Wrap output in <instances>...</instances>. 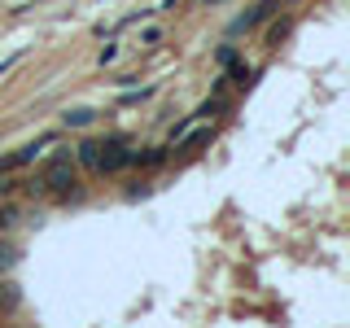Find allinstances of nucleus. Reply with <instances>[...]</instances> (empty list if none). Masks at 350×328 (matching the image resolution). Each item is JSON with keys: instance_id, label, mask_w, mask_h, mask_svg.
I'll use <instances>...</instances> for the list:
<instances>
[{"instance_id": "obj_1", "label": "nucleus", "mask_w": 350, "mask_h": 328, "mask_svg": "<svg viewBox=\"0 0 350 328\" xmlns=\"http://www.w3.org/2000/svg\"><path fill=\"white\" fill-rule=\"evenodd\" d=\"M127 158L131 153L123 149V140H96V171H105V175H114V171H123L127 167Z\"/></svg>"}, {"instance_id": "obj_2", "label": "nucleus", "mask_w": 350, "mask_h": 328, "mask_svg": "<svg viewBox=\"0 0 350 328\" xmlns=\"http://www.w3.org/2000/svg\"><path fill=\"white\" fill-rule=\"evenodd\" d=\"M75 180H79V175H75V167H70L66 158H57V162H53L49 171H44V184H49V189H57V193H66V189H70Z\"/></svg>"}, {"instance_id": "obj_3", "label": "nucleus", "mask_w": 350, "mask_h": 328, "mask_svg": "<svg viewBox=\"0 0 350 328\" xmlns=\"http://www.w3.org/2000/svg\"><path fill=\"white\" fill-rule=\"evenodd\" d=\"M44 145H53V136H40L36 145H27V149L9 153V158H0V171H18V167H27V162H36V153H40Z\"/></svg>"}, {"instance_id": "obj_4", "label": "nucleus", "mask_w": 350, "mask_h": 328, "mask_svg": "<svg viewBox=\"0 0 350 328\" xmlns=\"http://www.w3.org/2000/svg\"><path fill=\"white\" fill-rule=\"evenodd\" d=\"M271 9H276V0H258V5L250 9V14H241V18L232 22V31H237V36H241V31H254L262 18H271Z\"/></svg>"}, {"instance_id": "obj_5", "label": "nucleus", "mask_w": 350, "mask_h": 328, "mask_svg": "<svg viewBox=\"0 0 350 328\" xmlns=\"http://www.w3.org/2000/svg\"><path fill=\"white\" fill-rule=\"evenodd\" d=\"M92 109H70V114H66V127H88V123H92Z\"/></svg>"}, {"instance_id": "obj_6", "label": "nucleus", "mask_w": 350, "mask_h": 328, "mask_svg": "<svg viewBox=\"0 0 350 328\" xmlns=\"http://www.w3.org/2000/svg\"><path fill=\"white\" fill-rule=\"evenodd\" d=\"M79 162L96 171V140H83V145H79Z\"/></svg>"}, {"instance_id": "obj_7", "label": "nucleus", "mask_w": 350, "mask_h": 328, "mask_svg": "<svg viewBox=\"0 0 350 328\" xmlns=\"http://www.w3.org/2000/svg\"><path fill=\"white\" fill-rule=\"evenodd\" d=\"M162 36H167L162 27H145V31H140V44H162Z\"/></svg>"}, {"instance_id": "obj_8", "label": "nucleus", "mask_w": 350, "mask_h": 328, "mask_svg": "<svg viewBox=\"0 0 350 328\" xmlns=\"http://www.w3.org/2000/svg\"><path fill=\"white\" fill-rule=\"evenodd\" d=\"M18 223V210H9V206H5V210H0V228H14Z\"/></svg>"}, {"instance_id": "obj_9", "label": "nucleus", "mask_w": 350, "mask_h": 328, "mask_svg": "<svg viewBox=\"0 0 350 328\" xmlns=\"http://www.w3.org/2000/svg\"><path fill=\"white\" fill-rule=\"evenodd\" d=\"M237 62V49H219V66H232Z\"/></svg>"}, {"instance_id": "obj_10", "label": "nucleus", "mask_w": 350, "mask_h": 328, "mask_svg": "<svg viewBox=\"0 0 350 328\" xmlns=\"http://www.w3.org/2000/svg\"><path fill=\"white\" fill-rule=\"evenodd\" d=\"M232 79H237V83H250V70H245V66H237V62H232Z\"/></svg>"}, {"instance_id": "obj_11", "label": "nucleus", "mask_w": 350, "mask_h": 328, "mask_svg": "<svg viewBox=\"0 0 350 328\" xmlns=\"http://www.w3.org/2000/svg\"><path fill=\"white\" fill-rule=\"evenodd\" d=\"M14 66H18V57H9V62H0V74H9V70H14Z\"/></svg>"}]
</instances>
